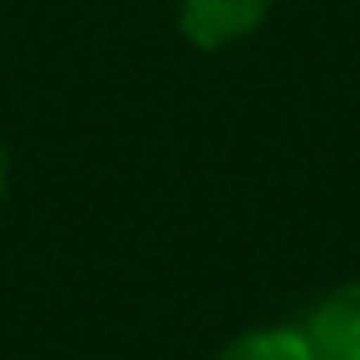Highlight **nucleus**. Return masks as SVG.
Wrapping results in <instances>:
<instances>
[{
	"label": "nucleus",
	"instance_id": "1",
	"mask_svg": "<svg viewBox=\"0 0 360 360\" xmlns=\"http://www.w3.org/2000/svg\"><path fill=\"white\" fill-rule=\"evenodd\" d=\"M271 11V0H178V25L198 50H222L252 35Z\"/></svg>",
	"mask_w": 360,
	"mask_h": 360
},
{
	"label": "nucleus",
	"instance_id": "2",
	"mask_svg": "<svg viewBox=\"0 0 360 360\" xmlns=\"http://www.w3.org/2000/svg\"><path fill=\"white\" fill-rule=\"evenodd\" d=\"M301 335L311 340L316 360H360V281H345L316 301Z\"/></svg>",
	"mask_w": 360,
	"mask_h": 360
},
{
	"label": "nucleus",
	"instance_id": "3",
	"mask_svg": "<svg viewBox=\"0 0 360 360\" xmlns=\"http://www.w3.org/2000/svg\"><path fill=\"white\" fill-rule=\"evenodd\" d=\"M217 360H316V355H311V340H306L301 330L271 326V330H247V335H237L232 345H222Z\"/></svg>",
	"mask_w": 360,
	"mask_h": 360
},
{
	"label": "nucleus",
	"instance_id": "4",
	"mask_svg": "<svg viewBox=\"0 0 360 360\" xmlns=\"http://www.w3.org/2000/svg\"><path fill=\"white\" fill-rule=\"evenodd\" d=\"M6 173H11V158H6V134H0V198H6Z\"/></svg>",
	"mask_w": 360,
	"mask_h": 360
}]
</instances>
